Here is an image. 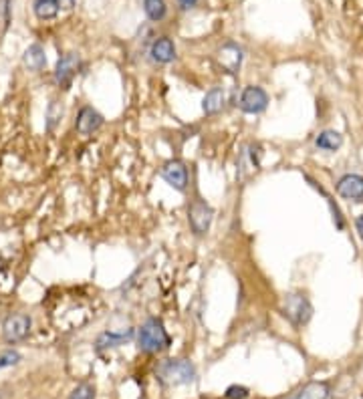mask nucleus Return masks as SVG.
I'll return each instance as SVG.
<instances>
[{"mask_svg":"<svg viewBox=\"0 0 363 399\" xmlns=\"http://www.w3.org/2000/svg\"><path fill=\"white\" fill-rule=\"evenodd\" d=\"M23 62H25V67H29L30 71H41L47 65L45 49L41 45H30L23 55Z\"/></svg>","mask_w":363,"mask_h":399,"instance_id":"nucleus-17","label":"nucleus"},{"mask_svg":"<svg viewBox=\"0 0 363 399\" xmlns=\"http://www.w3.org/2000/svg\"><path fill=\"white\" fill-rule=\"evenodd\" d=\"M34 14L41 19V21H49V19H55L57 12H59V2L57 0H34Z\"/></svg>","mask_w":363,"mask_h":399,"instance_id":"nucleus-18","label":"nucleus"},{"mask_svg":"<svg viewBox=\"0 0 363 399\" xmlns=\"http://www.w3.org/2000/svg\"><path fill=\"white\" fill-rule=\"evenodd\" d=\"M331 387L325 381H311L289 399H329Z\"/></svg>","mask_w":363,"mask_h":399,"instance_id":"nucleus-14","label":"nucleus"},{"mask_svg":"<svg viewBox=\"0 0 363 399\" xmlns=\"http://www.w3.org/2000/svg\"><path fill=\"white\" fill-rule=\"evenodd\" d=\"M21 359H23V357H21V353H19V351H14V349L4 351V353H0V369L12 367V365H16Z\"/></svg>","mask_w":363,"mask_h":399,"instance_id":"nucleus-22","label":"nucleus"},{"mask_svg":"<svg viewBox=\"0 0 363 399\" xmlns=\"http://www.w3.org/2000/svg\"><path fill=\"white\" fill-rule=\"evenodd\" d=\"M144 10L150 21H162L166 16V2L164 0H144Z\"/></svg>","mask_w":363,"mask_h":399,"instance_id":"nucleus-19","label":"nucleus"},{"mask_svg":"<svg viewBox=\"0 0 363 399\" xmlns=\"http://www.w3.org/2000/svg\"><path fill=\"white\" fill-rule=\"evenodd\" d=\"M355 230H358V234H360V238H362L363 242V214L355 218Z\"/></svg>","mask_w":363,"mask_h":399,"instance_id":"nucleus-24","label":"nucleus"},{"mask_svg":"<svg viewBox=\"0 0 363 399\" xmlns=\"http://www.w3.org/2000/svg\"><path fill=\"white\" fill-rule=\"evenodd\" d=\"M101 125H103V115H101L99 111H95V109L89 107V105H85V107L79 111L77 122H75V127H77V131H79L81 135H91V133H95Z\"/></svg>","mask_w":363,"mask_h":399,"instance_id":"nucleus-10","label":"nucleus"},{"mask_svg":"<svg viewBox=\"0 0 363 399\" xmlns=\"http://www.w3.org/2000/svg\"><path fill=\"white\" fill-rule=\"evenodd\" d=\"M160 174H162V178L172 185L174 190L186 192V187H188V170H186V166L182 163L180 159L166 161Z\"/></svg>","mask_w":363,"mask_h":399,"instance_id":"nucleus-7","label":"nucleus"},{"mask_svg":"<svg viewBox=\"0 0 363 399\" xmlns=\"http://www.w3.org/2000/svg\"><path fill=\"white\" fill-rule=\"evenodd\" d=\"M224 103H226V95L222 89L214 87L210 91L206 93L204 101H202V111L206 115H218L222 109H224Z\"/></svg>","mask_w":363,"mask_h":399,"instance_id":"nucleus-15","label":"nucleus"},{"mask_svg":"<svg viewBox=\"0 0 363 399\" xmlns=\"http://www.w3.org/2000/svg\"><path fill=\"white\" fill-rule=\"evenodd\" d=\"M77 69H79V57L75 53L63 55L57 62V69H55V81L60 87H67L71 83V79L77 75Z\"/></svg>","mask_w":363,"mask_h":399,"instance_id":"nucleus-11","label":"nucleus"},{"mask_svg":"<svg viewBox=\"0 0 363 399\" xmlns=\"http://www.w3.org/2000/svg\"><path fill=\"white\" fill-rule=\"evenodd\" d=\"M239 105H241L242 111L248 113V115L263 113L269 107V93L265 91L263 87H256V85L244 87Z\"/></svg>","mask_w":363,"mask_h":399,"instance_id":"nucleus-5","label":"nucleus"},{"mask_svg":"<svg viewBox=\"0 0 363 399\" xmlns=\"http://www.w3.org/2000/svg\"><path fill=\"white\" fill-rule=\"evenodd\" d=\"M151 59L155 62H160V65H168V62H172L176 59V47H174V43L168 38V36H162V38H157L153 45H151Z\"/></svg>","mask_w":363,"mask_h":399,"instance_id":"nucleus-13","label":"nucleus"},{"mask_svg":"<svg viewBox=\"0 0 363 399\" xmlns=\"http://www.w3.org/2000/svg\"><path fill=\"white\" fill-rule=\"evenodd\" d=\"M315 146L319 150H325V152H337L341 146H343V135L339 131H333V129H325L317 135L315 139Z\"/></svg>","mask_w":363,"mask_h":399,"instance_id":"nucleus-16","label":"nucleus"},{"mask_svg":"<svg viewBox=\"0 0 363 399\" xmlns=\"http://www.w3.org/2000/svg\"><path fill=\"white\" fill-rule=\"evenodd\" d=\"M157 377L166 385H188L196 381V367L188 359H166L157 365Z\"/></svg>","mask_w":363,"mask_h":399,"instance_id":"nucleus-2","label":"nucleus"},{"mask_svg":"<svg viewBox=\"0 0 363 399\" xmlns=\"http://www.w3.org/2000/svg\"><path fill=\"white\" fill-rule=\"evenodd\" d=\"M196 2H198V0H178L180 8H184V10H190V8H194V6H196Z\"/></svg>","mask_w":363,"mask_h":399,"instance_id":"nucleus-25","label":"nucleus"},{"mask_svg":"<svg viewBox=\"0 0 363 399\" xmlns=\"http://www.w3.org/2000/svg\"><path fill=\"white\" fill-rule=\"evenodd\" d=\"M57 2H59V8H63V10H71L75 6V0H57Z\"/></svg>","mask_w":363,"mask_h":399,"instance_id":"nucleus-26","label":"nucleus"},{"mask_svg":"<svg viewBox=\"0 0 363 399\" xmlns=\"http://www.w3.org/2000/svg\"><path fill=\"white\" fill-rule=\"evenodd\" d=\"M30 317L27 315H10L6 317L4 325H2V335L6 339V343H19V341H25L30 333Z\"/></svg>","mask_w":363,"mask_h":399,"instance_id":"nucleus-6","label":"nucleus"},{"mask_svg":"<svg viewBox=\"0 0 363 399\" xmlns=\"http://www.w3.org/2000/svg\"><path fill=\"white\" fill-rule=\"evenodd\" d=\"M133 339V329L121 331V333H113V331H105L101 333L97 341H95V351L103 353L105 349H113V347H121L125 343H129Z\"/></svg>","mask_w":363,"mask_h":399,"instance_id":"nucleus-12","label":"nucleus"},{"mask_svg":"<svg viewBox=\"0 0 363 399\" xmlns=\"http://www.w3.org/2000/svg\"><path fill=\"white\" fill-rule=\"evenodd\" d=\"M280 312L283 317L295 325V327H302L311 321L313 317V305L311 301L302 295V293H289L285 295L283 299V305H280Z\"/></svg>","mask_w":363,"mask_h":399,"instance_id":"nucleus-3","label":"nucleus"},{"mask_svg":"<svg viewBox=\"0 0 363 399\" xmlns=\"http://www.w3.org/2000/svg\"><path fill=\"white\" fill-rule=\"evenodd\" d=\"M250 396V391H248V387H244V385H230L228 389H226V394H224V398L226 399H246Z\"/></svg>","mask_w":363,"mask_h":399,"instance_id":"nucleus-23","label":"nucleus"},{"mask_svg":"<svg viewBox=\"0 0 363 399\" xmlns=\"http://www.w3.org/2000/svg\"><path fill=\"white\" fill-rule=\"evenodd\" d=\"M337 194L343 200H353V202H362L363 200V178L358 174H347L343 178H339V182L335 185Z\"/></svg>","mask_w":363,"mask_h":399,"instance_id":"nucleus-9","label":"nucleus"},{"mask_svg":"<svg viewBox=\"0 0 363 399\" xmlns=\"http://www.w3.org/2000/svg\"><path fill=\"white\" fill-rule=\"evenodd\" d=\"M69 399H95V389H93V385H89V383H81V385H77L71 391Z\"/></svg>","mask_w":363,"mask_h":399,"instance_id":"nucleus-21","label":"nucleus"},{"mask_svg":"<svg viewBox=\"0 0 363 399\" xmlns=\"http://www.w3.org/2000/svg\"><path fill=\"white\" fill-rule=\"evenodd\" d=\"M216 61L226 73L234 75V73H239V69H241L242 65V49L236 43H226V45H222L218 49Z\"/></svg>","mask_w":363,"mask_h":399,"instance_id":"nucleus-8","label":"nucleus"},{"mask_svg":"<svg viewBox=\"0 0 363 399\" xmlns=\"http://www.w3.org/2000/svg\"><path fill=\"white\" fill-rule=\"evenodd\" d=\"M212 220H214V210H212L206 202L196 200V202L190 204V208H188V222H190V228H192V232L196 236L208 234Z\"/></svg>","mask_w":363,"mask_h":399,"instance_id":"nucleus-4","label":"nucleus"},{"mask_svg":"<svg viewBox=\"0 0 363 399\" xmlns=\"http://www.w3.org/2000/svg\"><path fill=\"white\" fill-rule=\"evenodd\" d=\"M60 117H63V105L59 101H51L49 111H47V129L53 131L60 123Z\"/></svg>","mask_w":363,"mask_h":399,"instance_id":"nucleus-20","label":"nucleus"},{"mask_svg":"<svg viewBox=\"0 0 363 399\" xmlns=\"http://www.w3.org/2000/svg\"><path fill=\"white\" fill-rule=\"evenodd\" d=\"M172 345V339L168 335L164 323L155 317L148 319L140 331H138V349L142 353H160L166 351Z\"/></svg>","mask_w":363,"mask_h":399,"instance_id":"nucleus-1","label":"nucleus"}]
</instances>
